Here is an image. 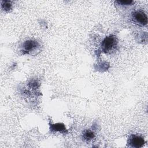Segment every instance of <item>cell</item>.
Masks as SVG:
<instances>
[{"instance_id":"52a82bcc","label":"cell","mask_w":148,"mask_h":148,"mask_svg":"<svg viewBox=\"0 0 148 148\" xmlns=\"http://www.w3.org/2000/svg\"><path fill=\"white\" fill-rule=\"evenodd\" d=\"M2 8L5 10H9L11 9L12 3L9 1H3L1 3Z\"/></svg>"},{"instance_id":"8992f818","label":"cell","mask_w":148,"mask_h":148,"mask_svg":"<svg viewBox=\"0 0 148 148\" xmlns=\"http://www.w3.org/2000/svg\"><path fill=\"white\" fill-rule=\"evenodd\" d=\"M94 134L92 131H90V130H86L84 131L83 134V136L84 138V139L85 140H91L92 139H93L94 138Z\"/></svg>"},{"instance_id":"6da1fadb","label":"cell","mask_w":148,"mask_h":148,"mask_svg":"<svg viewBox=\"0 0 148 148\" xmlns=\"http://www.w3.org/2000/svg\"><path fill=\"white\" fill-rule=\"evenodd\" d=\"M117 39L114 35L109 36L104 39L102 42L101 47L103 52L106 53H111L114 51L117 46Z\"/></svg>"},{"instance_id":"277c9868","label":"cell","mask_w":148,"mask_h":148,"mask_svg":"<svg viewBox=\"0 0 148 148\" xmlns=\"http://www.w3.org/2000/svg\"><path fill=\"white\" fill-rule=\"evenodd\" d=\"M39 46V43L34 40H28L24 42L23 45V51L24 53H30L34 51Z\"/></svg>"},{"instance_id":"ba28073f","label":"cell","mask_w":148,"mask_h":148,"mask_svg":"<svg viewBox=\"0 0 148 148\" xmlns=\"http://www.w3.org/2000/svg\"><path fill=\"white\" fill-rule=\"evenodd\" d=\"M116 2L121 5H129L132 3L134 2L132 1H117Z\"/></svg>"},{"instance_id":"3957f363","label":"cell","mask_w":148,"mask_h":148,"mask_svg":"<svg viewBox=\"0 0 148 148\" xmlns=\"http://www.w3.org/2000/svg\"><path fill=\"white\" fill-rule=\"evenodd\" d=\"M145 140L141 136L131 135L128 139L127 144L128 146L135 148L142 147L145 144Z\"/></svg>"},{"instance_id":"7a4b0ae2","label":"cell","mask_w":148,"mask_h":148,"mask_svg":"<svg viewBox=\"0 0 148 148\" xmlns=\"http://www.w3.org/2000/svg\"><path fill=\"white\" fill-rule=\"evenodd\" d=\"M132 20L137 25L145 26L147 23V17L145 12L141 10L135 11L132 13Z\"/></svg>"},{"instance_id":"5b68a950","label":"cell","mask_w":148,"mask_h":148,"mask_svg":"<svg viewBox=\"0 0 148 148\" xmlns=\"http://www.w3.org/2000/svg\"><path fill=\"white\" fill-rule=\"evenodd\" d=\"M50 129L54 131L64 132L66 131V128L63 124L57 123L55 124H51Z\"/></svg>"}]
</instances>
